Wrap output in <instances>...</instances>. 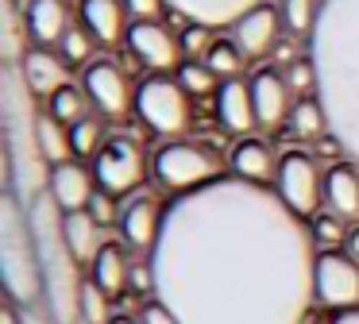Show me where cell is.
Returning a JSON list of instances; mask_svg holds the SVG:
<instances>
[{
    "mask_svg": "<svg viewBox=\"0 0 359 324\" xmlns=\"http://www.w3.org/2000/svg\"><path fill=\"white\" fill-rule=\"evenodd\" d=\"M81 324H112V297L93 278H86L81 285Z\"/></svg>",
    "mask_w": 359,
    "mask_h": 324,
    "instance_id": "obj_31",
    "label": "cell"
},
{
    "mask_svg": "<svg viewBox=\"0 0 359 324\" xmlns=\"http://www.w3.org/2000/svg\"><path fill=\"white\" fill-rule=\"evenodd\" d=\"M112 324H140V320H132V316H112Z\"/></svg>",
    "mask_w": 359,
    "mask_h": 324,
    "instance_id": "obj_42",
    "label": "cell"
},
{
    "mask_svg": "<svg viewBox=\"0 0 359 324\" xmlns=\"http://www.w3.org/2000/svg\"><path fill=\"white\" fill-rule=\"evenodd\" d=\"M170 12L186 23H205V27H232L243 12L259 8L263 0H166Z\"/></svg>",
    "mask_w": 359,
    "mask_h": 324,
    "instance_id": "obj_18",
    "label": "cell"
},
{
    "mask_svg": "<svg viewBox=\"0 0 359 324\" xmlns=\"http://www.w3.org/2000/svg\"><path fill=\"white\" fill-rule=\"evenodd\" d=\"M286 27L282 23V12L274 4H259V8H251V12H243L240 20L232 23V43L240 46V54L243 58H263V54H271V50H278V31Z\"/></svg>",
    "mask_w": 359,
    "mask_h": 324,
    "instance_id": "obj_11",
    "label": "cell"
},
{
    "mask_svg": "<svg viewBox=\"0 0 359 324\" xmlns=\"http://www.w3.org/2000/svg\"><path fill=\"white\" fill-rule=\"evenodd\" d=\"M47 112L55 116L58 123L74 128L78 120H86V116H89V97H86V89H81V85H74V81H66L62 89H58L55 97L47 100Z\"/></svg>",
    "mask_w": 359,
    "mask_h": 324,
    "instance_id": "obj_26",
    "label": "cell"
},
{
    "mask_svg": "<svg viewBox=\"0 0 359 324\" xmlns=\"http://www.w3.org/2000/svg\"><path fill=\"white\" fill-rule=\"evenodd\" d=\"M309 236L313 243H317V251H340V247H348V220H340V216L332 212H317L309 220Z\"/></svg>",
    "mask_w": 359,
    "mask_h": 324,
    "instance_id": "obj_27",
    "label": "cell"
},
{
    "mask_svg": "<svg viewBox=\"0 0 359 324\" xmlns=\"http://www.w3.org/2000/svg\"><path fill=\"white\" fill-rule=\"evenodd\" d=\"M278 12H282V23H286L290 35H313L320 0H282Z\"/></svg>",
    "mask_w": 359,
    "mask_h": 324,
    "instance_id": "obj_30",
    "label": "cell"
},
{
    "mask_svg": "<svg viewBox=\"0 0 359 324\" xmlns=\"http://www.w3.org/2000/svg\"><path fill=\"white\" fill-rule=\"evenodd\" d=\"M278 69L286 74L294 97H317V66H313V58H297V62L278 66Z\"/></svg>",
    "mask_w": 359,
    "mask_h": 324,
    "instance_id": "obj_34",
    "label": "cell"
},
{
    "mask_svg": "<svg viewBox=\"0 0 359 324\" xmlns=\"http://www.w3.org/2000/svg\"><path fill=\"white\" fill-rule=\"evenodd\" d=\"M155 301L182 324H309L317 243L266 185L217 177L163 208Z\"/></svg>",
    "mask_w": 359,
    "mask_h": 324,
    "instance_id": "obj_1",
    "label": "cell"
},
{
    "mask_svg": "<svg viewBox=\"0 0 359 324\" xmlns=\"http://www.w3.org/2000/svg\"><path fill=\"white\" fill-rule=\"evenodd\" d=\"M286 128L294 131L297 139H309V143L332 139V128H328V112H325V104H320V97H297L294 108H290Z\"/></svg>",
    "mask_w": 359,
    "mask_h": 324,
    "instance_id": "obj_24",
    "label": "cell"
},
{
    "mask_svg": "<svg viewBox=\"0 0 359 324\" xmlns=\"http://www.w3.org/2000/svg\"><path fill=\"white\" fill-rule=\"evenodd\" d=\"M93 174H97V185L112 197H124L132 193L135 185L143 182L147 174V158H143V147L128 135H112L109 143L101 147V154L93 158Z\"/></svg>",
    "mask_w": 359,
    "mask_h": 324,
    "instance_id": "obj_8",
    "label": "cell"
},
{
    "mask_svg": "<svg viewBox=\"0 0 359 324\" xmlns=\"http://www.w3.org/2000/svg\"><path fill=\"white\" fill-rule=\"evenodd\" d=\"M251 100H255V120L259 128H278L290 120L294 108V89L278 66H263L251 74Z\"/></svg>",
    "mask_w": 359,
    "mask_h": 324,
    "instance_id": "obj_12",
    "label": "cell"
},
{
    "mask_svg": "<svg viewBox=\"0 0 359 324\" xmlns=\"http://www.w3.org/2000/svg\"><path fill=\"white\" fill-rule=\"evenodd\" d=\"M313 290L328 313H359V259L348 251H317Z\"/></svg>",
    "mask_w": 359,
    "mask_h": 324,
    "instance_id": "obj_7",
    "label": "cell"
},
{
    "mask_svg": "<svg viewBox=\"0 0 359 324\" xmlns=\"http://www.w3.org/2000/svg\"><path fill=\"white\" fill-rule=\"evenodd\" d=\"M0 270H4V293L20 309H39L47 290H43V262L39 247L32 236L27 208H20L16 193L4 197L0 208Z\"/></svg>",
    "mask_w": 359,
    "mask_h": 324,
    "instance_id": "obj_3",
    "label": "cell"
},
{
    "mask_svg": "<svg viewBox=\"0 0 359 324\" xmlns=\"http://www.w3.org/2000/svg\"><path fill=\"white\" fill-rule=\"evenodd\" d=\"M243 54H240V46L232 43V39H217L212 43V50L205 54V66L212 69V74L220 77V81H232V77H240V69H243Z\"/></svg>",
    "mask_w": 359,
    "mask_h": 324,
    "instance_id": "obj_28",
    "label": "cell"
},
{
    "mask_svg": "<svg viewBox=\"0 0 359 324\" xmlns=\"http://www.w3.org/2000/svg\"><path fill=\"white\" fill-rule=\"evenodd\" d=\"M93 46H97V43L89 39V31H86V27H70L62 39H58V54H62V58L70 62V66H81V69H86L89 62H93V58H89V54H93Z\"/></svg>",
    "mask_w": 359,
    "mask_h": 324,
    "instance_id": "obj_33",
    "label": "cell"
},
{
    "mask_svg": "<svg viewBox=\"0 0 359 324\" xmlns=\"http://www.w3.org/2000/svg\"><path fill=\"white\" fill-rule=\"evenodd\" d=\"M228 162H232V177H243V182H251V185H266V182H274L282 158H274L271 143H263V139H255V135H243L240 143L232 147V158Z\"/></svg>",
    "mask_w": 359,
    "mask_h": 324,
    "instance_id": "obj_20",
    "label": "cell"
},
{
    "mask_svg": "<svg viewBox=\"0 0 359 324\" xmlns=\"http://www.w3.org/2000/svg\"><path fill=\"white\" fill-rule=\"evenodd\" d=\"M182 54H186V62H205V54L212 50V27H205V23H186V31H182Z\"/></svg>",
    "mask_w": 359,
    "mask_h": 324,
    "instance_id": "obj_35",
    "label": "cell"
},
{
    "mask_svg": "<svg viewBox=\"0 0 359 324\" xmlns=\"http://www.w3.org/2000/svg\"><path fill=\"white\" fill-rule=\"evenodd\" d=\"M317 97L328 112L332 143L359 166V0H320L309 35Z\"/></svg>",
    "mask_w": 359,
    "mask_h": 324,
    "instance_id": "obj_2",
    "label": "cell"
},
{
    "mask_svg": "<svg viewBox=\"0 0 359 324\" xmlns=\"http://www.w3.org/2000/svg\"><path fill=\"white\" fill-rule=\"evenodd\" d=\"M155 177L178 193H194L201 185L217 182L220 177V158L217 151H209L205 143H194V139H174L163 151L155 154Z\"/></svg>",
    "mask_w": 359,
    "mask_h": 324,
    "instance_id": "obj_4",
    "label": "cell"
},
{
    "mask_svg": "<svg viewBox=\"0 0 359 324\" xmlns=\"http://www.w3.org/2000/svg\"><path fill=\"white\" fill-rule=\"evenodd\" d=\"M120 236L132 251H155L158 228H163V208H155L151 197H132L124 208H120Z\"/></svg>",
    "mask_w": 359,
    "mask_h": 324,
    "instance_id": "obj_16",
    "label": "cell"
},
{
    "mask_svg": "<svg viewBox=\"0 0 359 324\" xmlns=\"http://www.w3.org/2000/svg\"><path fill=\"white\" fill-rule=\"evenodd\" d=\"M35 143H39V154L47 158V166H62V162L74 158V139H70V128L58 123L50 112H43L35 120Z\"/></svg>",
    "mask_w": 359,
    "mask_h": 324,
    "instance_id": "obj_25",
    "label": "cell"
},
{
    "mask_svg": "<svg viewBox=\"0 0 359 324\" xmlns=\"http://www.w3.org/2000/svg\"><path fill=\"white\" fill-rule=\"evenodd\" d=\"M89 212H93V220L101 224V228H109V224H120V208H116V197L104 189L93 193V201H89Z\"/></svg>",
    "mask_w": 359,
    "mask_h": 324,
    "instance_id": "obj_36",
    "label": "cell"
},
{
    "mask_svg": "<svg viewBox=\"0 0 359 324\" xmlns=\"http://www.w3.org/2000/svg\"><path fill=\"white\" fill-rule=\"evenodd\" d=\"M128 46H132L135 58L147 69H155V74H166V69L178 74L182 62H186L182 39L174 35L163 20H135L132 27H128Z\"/></svg>",
    "mask_w": 359,
    "mask_h": 324,
    "instance_id": "obj_10",
    "label": "cell"
},
{
    "mask_svg": "<svg viewBox=\"0 0 359 324\" xmlns=\"http://www.w3.org/2000/svg\"><path fill=\"white\" fill-rule=\"evenodd\" d=\"M0 324H24V309H20L16 301H4V309H0Z\"/></svg>",
    "mask_w": 359,
    "mask_h": 324,
    "instance_id": "obj_39",
    "label": "cell"
},
{
    "mask_svg": "<svg viewBox=\"0 0 359 324\" xmlns=\"http://www.w3.org/2000/svg\"><path fill=\"white\" fill-rule=\"evenodd\" d=\"M24 27L27 39H35L39 46H58V39L70 31V12H66L62 0H27Z\"/></svg>",
    "mask_w": 359,
    "mask_h": 324,
    "instance_id": "obj_21",
    "label": "cell"
},
{
    "mask_svg": "<svg viewBox=\"0 0 359 324\" xmlns=\"http://www.w3.org/2000/svg\"><path fill=\"white\" fill-rule=\"evenodd\" d=\"M274 193L282 197V205L290 212L309 224L325 208V174L317 170V158L302 154V151L282 154L278 174H274Z\"/></svg>",
    "mask_w": 359,
    "mask_h": 324,
    "instance_id": "obj_6",
    "label": "cell"
},
{
    "mask_svg": "<svg viewBox=\"0 0 359 324\" xmlns=\"http://www.w3.org/2000/svg\"><path fill=\"white\" fill-rule=\"evenodd\" d=\"M70 139H74V158H97V154H101V147L109 143L97 116H86V120L74 123V128H70Z\"/></svg>",
    "mask_w": 359,
    "mask_h": 324,
    "instance_id": "obj_29",
    "label": "cell"
},
{
    "mask_svg": "<svg viewBox=\"0 0 359 324\" xmlns=\"http://www.w3.org/2000/svg\"><path fill=\"white\" fill-rule=\"evenodd\" d=\"M135 112L158 135H182L189 128V93L178 77L155 74L135 89Z\"/></svg>",
    "mask_w": 359,
    "mask_h": 324,
    "instance_id": "obj_5",
    "label": "cell"
},
{
    "mask_svg": "<svg viewBox=\"0 0 359 324\" xmlns=\"http://www.w3.org/2000/svg\"><path fill=\"white\" fill-rule=\"evenodd\" d=\"M344 251L351 255V259H359V228H351V236H348V247Z\"/></svg>",
    "mask_w": 359,
    "mask_h": 324,
    "instance_id": "obj_41",
    "label": "cell"
},
{
    "mask_svg": "<svg viewBox=\"0 0 359 324\" xmlns=\"http://www.w3.org/2000/svg\"><path fill=\"white\" fill-rule=\"evenodd\" d=\"M81 89H86L89 104H93L101 116H109V120H116V116H124L128 108H135L132 85H128L124 69H120L112 58H93L89 62V66L81 69Z\"/></svg>",
    "mask_w": 359,
    "mask_h": 324,
    "instance_id": "obj_9",
    "label": "cell"
},
{
    "mask_svg": "<svg viewBox=\"0 0 359 324\" xmlns=\"http://www.w3.org/2000/svg\"><path fill=\"white\" fill-rule=\"evenodd\" d=\"M62 236H66V247L70 255L81 262V266H93V259L101 255V224L93 220V212H66L62 216Z\"/></svg>",
    "mask_w": 359,
    "mask_h": 324,
    "instance_id": "obj_22",
    "label": "cell"
},
{
    "mask_svg": "<svg viewBox=\"0 0 359 324\" xmlns=\"http://www.w3.org/2000/svg\"><path fill=\"white\" fill-rule=\"evenodd\" d=\"M101 189L97 185V174L86 166V162H62V166H55L50 170V185H47V193H50V201L58 205V212H86L89 208V201H93V193Z\"/></svg>",
    "mask_w": 359,
    "mask_h": 324,
    "instance_id": "obj_13",
    "label": "cell"
},
{
    "mask_svg": "<svg viewBox=\"0 0 359 324\" xmlns=\"http://www.w3.org/2000/svg\"><path fill=\"white\" fill-rule=\"evenodd\" d=\"M217 116L228 131L236 135H248V131L259 128L255 120V100H251V81L243 77H232V81H220L217 89Z\"/></svg>",
    "mask_w": 359,
    "mask_h": 324,
    "instance_id": "obj_19",
    "label": "cell"
},
{
    "mask_svg": "<svg viewBox=\"0 0 359 324\" xmlns=\"http://www.w3.org/2000/svg\"><path fill=\"white\" fill-rule=\"evenodd\" d=\"M182 81V89L189 93V97H209V93H217L220 89V77L212 74L209 66H205V62H182V69L178 74H174Z\"/></svg>",
    "mask_w": 359,
    "mask_h": 324,
    "instance_id": "obj_32",
    "label": "cell"
},
{
    "mask_svg": "<svg viewBox=\"0 0 359 324\" xmlns=\"http://www.w3.org/2000/svg\"><path fill=\"white\" fill-rule=\"evenodd\" d=\"M325 212L355 224L359 220V166L336 162L325 170Z\"/></svg>",
    "mask_w": 359,
    "mask_h": 324,
    "instance_id": "obj_17",
    "label": "cell"
},
{
    "mask_svg": "<svg viewBox=\"0 0 359 324\" xmlns=\"http://www.w3.org/2000/svg\"><path fill=\"white\" fill-rule=\"evenodd\" d=\"M124 0H78V27H86L97 46H116L132 27L124 23Z\"/></svg>",
    "mask_w": 359,
    "mask_h": 324,
    "instance_id": "obj_15",
    "label": "cell"
},
{
    "mask_svg": "<svg viewBox=\"0 0 359 324\" xmlns=\"http://www.w3.org/2000/svg\"><path fill=\"white\" fill-rule=\"evenodd\" d=\"M317 324H359V313H332V316H325V320H317Z\"/></svg>",
    "mask_w": 359,
    "mask_h": 324,
    "instance_id": "obj_40",
    "label": "cell"
},
{
    "mask_svg": "<svg viewBox=\"0 0 359 324\" xmlns=\"http://www.w3.org/2000/svg\"><path fill=\"white\" fill-rule=\"evenodd\" d=\"M93 282L101 285L109 297H120L132 282V262H128L124 247L120 243H104L101 255L93 259Z\"/></svg>",
    "mask_w": 359,
    "mask_h": 324,
    "instance_id": "obj_23",
    "label": "cell"
},
{
    "mask_svg": "<svg viewBox=\"0 0 359 324\" xmlns=\"http://www.w3.org/2000/svg\"><path fill=\"white\" fill-rule=\"evenodd\" d=\"M66 74H70V62H66L58 50H50V46H27L24 58H20V77H24V85H27L32 97H47L50 100L66 81H70Z\"/></svg>",
    "mask_w": 359,
    "mask_h": 324,
    "instance_id": "obj_14",
    "label": "cell"
},
{
    "mask_svg": "<svg viewBox=\"0 0 359 324\" xmlns=\"http://www.w3.org/2000/svg\"><path fill=\"white\" fill-rule=\"evenodd\" d=\"M128 15H135V20H158L163 12H170V4L166 0H124Z\"/></svg>",
    "mask_w": 359,
    "mask_h": 324,
    "instance_id": "obj_37",
    "label": "cell"
},
{
    "mask_svg": "<svg viewBox=\"0 0 359 324\" xmlns=\"http://www.w3.org/2000/svg\"><path fill=\"white\" fill-rule=\"evenodd\" d=\"M135 320H140V324H182L178 316L163 305V301H147V305L140 309V316H135Z\"/></svg>",
    "mask_w": 359,
    "mask_h": 324,
    "instance_id": "obj_38",
    "label": "cell"
}]
</instances>
